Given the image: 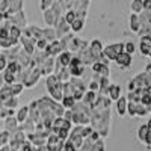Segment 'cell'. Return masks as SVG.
I'll return each mask as SVG.
<instances>
[{
    "label": "cell",
    "instance_id": "15",
    "mask_svg": "<svg viewBox=\"0 0 151 151\" xmlns=\"http://www.w3.org/2000/svg\"><path fill=\"white\" fill-rule=\"evenodd\" d=\"M97 98H98V92L95 91H86L85 95H83V104H94L97 101Z\"/></svg>",
    "mask_w": 151,
    "mask_h": 151
},
{
    "label": "cell",
    "instance_id": "28",
    "mask_svg": "<svg viewBox=\"0 0 151 151\" xmlns=\"http://www.w3.org/2000/svg\"><path fill=\"white\" fill-rule=\"evenodd\" d=\"M134 50H136V47H134V44H133V42H127V44H124V52H125V53L133 55V53H134Z\"/></svg>",
    "mask_w": 151,
    "mask_h": 151
},
{
    "label": "cell",
    "instance_id": "27",
    "mask_svg": "<svg viewBox=\"0 0 151 151\" xmlns=\"http://www.w3.org/2000/svg\"><path fill=\"white\" fill-rule=\"evenodd\" d=\"M35 44H36L38 50H41V52H42V50H45V47L48 45V41L45 40V38H41V40H38Z\"/></svg>",
    "mask_w": 151,
    "mask_h": 151
},
{
    "label": "cell",
    "instance_id": "1",
    "mask_svg": "<svg viewBox=\"0 0 151 151\" xmlns=\"http://www.w3.org/2000/svg\"><path fill=\"white\" fill-rule=\"evenodd\" d=\"M45 85H47V91L56 101L64 98V82L59 80V77H56L55 74H50L45 80Z\"/></svg>",
    "mask_w": 151,
    "mask_h": 151
},
{
    "label": "cell",
    "instance_id": "11",
    "mask_svg": "<svg viewBox=\"0 0 151 151\" xmlns=\"http://www.w3.org/2000/svg\"><path fill=\"white\" fill-rule=\"evenodd\" d=\"M109 88H110L109 77H100L98 79V94L100 95H106L109 92Z\"/></svg>",
    "mask_w": 151,
    "mask_h": 151
},
{
    "label": "cell",
    "instance_id": "35",
    "mask_svg": "<svg viewBox=\"0 0 151 151\" xmlns=\"http://www.w3.org/2000/svg\"><path fill=\"white\" fill-rule=\"evenodd\" d=\"M148 58H151V47H150V50H148V55H147Z\"/></svg>",
    "mask_w": 151,
    "mask_h": 151
},
{
    "label": "cell",
    "instance_id": "24",
    "mask_svg": "<svg viewBox=\"0 0 151 151\" xmlns=\"http://www.w3.org/2000/svg\"><path fill=\"white\" fill-rule=\"evenodd\" d=\"M9 141H11V133L9 132H2L0 133V147L9 145Z\"/></svg>",
    "mask_w": 151,
    "mask_h": 151
},
{
    "label": "cell",
    "instance_id": "30",
    "mask_svg": "<svg viewBox=\"0 0 151 151\" xmlns=\"http://www.w3.org/2000/svg\"><path fill=\"white\" fill-rule=\"evenodd\" d=\"M6 65H8L6 56H5V55H0V71H5V70H6Z\"/></svg>",
    "mask_w": 151,
    "mask_h": 151
},
{
    "label": "cell",
    "instance_id": "12",
    "mask_svg": "<svg viewBox=\"0 0 151 151\" xmlns=\"http://www.w3.org/2000/svg\"><path fill=\"white\" fill-rule=\"evenodd\" d=\"M116 112L119 116L125 115V112H127V98L125 97H119L116 100Z\"/></svg>",
    "mask_w": 151,
    "mask_h": 151
},
{
    "label": "cell",
    "instance_id": "22",
    "mask_svg": "<svg viewBox=\"0 0 151 151\" xmlns=\"http://www.w3.org/2000/svg\"><path fill=\"white\" fill-rule=\"evenodd\" d=\"M142 9H144V0H133V3H132L133 14H141Z\"/></svg>",
    "mask_w": 151,
    "mask_h": 151
},
{
    "label": "cell",
    "instance_id": "29",
    "mask_svg": "<svg viewBox=\"0 0 151 151\" xmlns=\"http://www.w3.org/2000/svg\"><path fill=\"white\" fill-rule=\"evenodd\" d=\"M76 17H77V15H76V12H74V11H68L67 14H65V21H67L68 24H71V23L76 20Z\"/></svg>",
    "mask_w": 151,
    "mask_h": 151
},
{
    "label": "cell",
    "instance_id": "16",
    "mask_svg": "<svg viewBox=\"0 0 151 151\" xmlns=\"http://www.w3.org/2000/svg\"><path fill=\"white\" fill-rule=\"evenodd\" d=\"M85 65H70L68 67V71L71 74V77H82L83 73L86 68H83Z\"/></svg>",
    "mask_w": 151,
    "mask_h": 151
},
{
    "label": "cell",
    "instance_id": "33",
    "mask_svg": "<svg viewBox=\"0 0 151 151\" xmlns=\"http://www.w3.org/2000/svg\"><path fill=\"white\" fill-rule=\"evenodd\" d=\"M0 151H11V147H9V145H5V147H0Z\"/></svg>",
    "mask_w": 151,
    "mask_h": 151
},
{
    "label": "cell",
    "instance_id": "9",
    "mask_svg": "<svg viewBox=\"0 0 151 151\" xmlns=\"http://www.w3.org/2000/svg\"><path fill=\"white\" fill-rule=\"evenodd\" d=\"M115 62H116V64H118L122 70H125V68H129V67L132 65V55L122 52V53H119V55L116 56Z\"/></svg>",
    "mask_w": 151,
    "mask_h": 151
},
{
    "label": "cell",
    "instance_id": "26",
    "mask_svg": "<svg viewBox=\"0 0 151 151\" xmlns=\"http://www.w3.org/2000/svg\"><path fill=\"white\" fill-rule=\"evenodd\" d=\"M23 88H24V85L23 83H12L11 85V89H12V95H18V94H21V91H23Z\"/></svg>",
    "mask_w": 151,
    "mask_h": 151
},
{
    "label": "cell",
    "instance_id": "21",
    "mask_svg": "<svg viewBox=\"0 0 151 151\" xmlns=\"http://www.w3.org/2000/svg\"><path fill=\"white\" fill-rule=\"evenodd\" d=\"M42 35H44V38H45L48 42H52V41L58 40L56 30H53V29H45V30H42Z\"/></svg>",
    "mask_w": 151,
    "mask_h": 151
},
{
    "label": "cell",
    "instance_id": "2",
    "mask_svg": "<svg viewBox=\"0 0 151 151\" xmlns=\"http://www.w3.org/2000/svg\"><path fill=\"white\" fill-rule=\"evenodd\" d=\"M71 121L77 125H86L91 122V113L86 104H77L71 109Z\"/></svg>",
    "mask_w": 151,
    "mask_h": 151
},
{
    "label": "cell",
    "instance_id": "8",
    "mask_svg": "<svg viewBox=\"0 0 151 151\" xmlns=\"http://www.w3.org/2000/svg\"><path fill=\"white\" fill-rule=\"evenodd\" d=\"M8 20L14 24V26H17V27H24L26 26V17H24V14H23V11H20V12H15V14H12V15H9L8 17Z\"/></svg>",
    "mask_w": 151,
    "mask_h": 151
},
{
    "label": "cell",
    "instance_id": "17",
    "mask_svg": "<svg viewBox=\"0 0 151 151\" xmlns=\"http://www.w3.org/2000/svg\"><path fill=\"white\" fill-rule=\"evenodd\" d=\"M27 118H29V106H24L17 113V121H18V124H23Z\"/></svg>",
    "mask_w": 151,
    "mask_h": 151
},
{
    "label": "cell",
    "instance_id": "31",
    "mask_svg": "<svg viewBox=\"0 0 151 151\" xmlns=\"http://www.w3.org/2000/svg\"><path fill=\"white\" fill-rule=\"evenodd\" d=\"M62 151H77V150H76V147H74L70 141H67V142L64 144V148H62Z\"/></svg>",
    "mask_w": 151,
    "mask_h": 151
},
{
    "label": "cell",
    "instance_id": "19",
    "mask_svg": "<svg viewBox=\"0 0 151 151\" xmlns=\"http://www.w3.org/2000/svg\"><path fill=\"white\" fill-rule=\"evenodd\" d=\"M60 101H62V106H64L65 109H73L76 106V100H74L73 95H65Z\"/></svg>",
    "mask_w": 151,
    "mask_h": 151
},
{
    "label": "cell",
    "instance_id": "14",
    "mask_svg": "<svg viewBox=\"0 0 151 151\" xmlns=\"http://www.w3.org/2000/svg\"><path fill=\"white\" fill-rule=\"evenodd\" d=\"M107 95H109V98L112 100V101H116V100L121 97V86L119 85H110Z\"/></svg>",
    "mask_w": 151,
    "mask_h": 151
},
{
    "label": "cell",
    "instance_id": "20",
    "mask_svg": "<svg viewBox=\"0 0 151 151\" xmlns=\"http://www.w3.org/2000/svg\"><path fill=\"white\" fill-rule=\"evenodd\" d=\"M148 132H150V129H148L147 124H144V125H141V127H139V130H137V137H139L141 142L145 144V139H147V136H148Z\"/></svg>",
    "mask_w": 151,
    "mask_h": 151
},
{
    "label": "cell",
    "instance_id": "4",
    "mask_svg": "<svg viewBox=\"0 0 151 151\" xmlns=\"http://www.w3.org/2000/svg\"><path fill=\"white\" fill-rule=\"evenodd\" d=\"M64 139H60L59 136H56V134H50L48 136V139H47V148H48V151H62V148H64Z\"/></svg>",
    "mask_w": 151,
    "mask_h": 151
},
{
    "label": "cell",
    "instance_id": "23",
    "mask_svg": "<svg viewBox=\"0 0 151 151\" xmlns=\"http://www.w3.org/2000/svg\"><path fill=\"white\" fill-rule=\"evenodd\" d=\"M71 26V29L74 30V32H79L82 27H83V18H80V17H76V20L70 24Z\"/></svg>",
    "mask_w": 151,
    "mask_h": 151
},
{
    "label": "cell",
    "instance_id": "25",
    "mask_svg": "<svg viewBox=\"0 0 151 151\" xmlns=\"http://www.w3.org/2000/svg\"><path fill=\"white\" fill-rule=\"evenodd\" d=\"M3 80L6 85H12V83H15V74H12L9 71L5 70V74H3Z\"/></svg>",
    "mask_w": 151,
    "mask_h": 151
},
{
    "label": "cell",
    "instance_id": "34",
    "mask_svg": "<svg viewBox=\"0 0 151 151\" xmlns=\"http://www.w3.org/2000/svg\"><path fill=\"white\" fill-rule=\"evenodd\" d=\"M147 125H148V129L151 130V118H150V121H148V124H147Z\"/></svg>",
    "mask_w": 151,
    "mask_h": 151
},
{
    "label": "cell",
    "instance_id": "10",
    "mask_svg": "<svg viewBox=\"0 0 151 151\" xmlns=\"http://www.w3.org/2000/svg\"><path fill=\"white\" fill-rule=\"evenodd\" d=\"M71 59H73V53L68 52V50H64V52L59 53V56H58V62H59L62 67H67V68H68V65H70Z\"/></svg>",
    "mask_w": 151,
    "mask_h": 151
},
{
    "label": "cell",
    "instance_id": "13",
    "mask_svg": "<svg viewBox=\"0 0 151 151\" xmlns=\"http://www.w3.org/2000/svg\"><path fill=\"white\" fill-rule=\"evenodd\" d=\"M5 127H6V132H9V133L17 132L18 130V121H17V118L8 116L6 121H5Z\"/></svg>",
    "mask_w": 151,
    "mask_h": 151
},
{
    "label": "cell",
    "instance_id": "18",
    "mask_svg": "<svg viewBox=\"0 0 151 151\" xmlns=\"http://www.w3.org/2000/svg\"><path fill=\"white\" fill-rule=\"evenodd\" d=\"M130 27H132L133 32H139L141 20H139V17H137V14H132V17H130Z\"/></svg>",
    "mask_w": 151,
    "mask_h": 151
},
{
    "label": "cell",
    "instance_id": "32",
    "mask_svg": "<svg viewBox=\"0 0 151 151\" xmlns=\"http://www.w3.org/2000/svg\"><path fill=\"white\" fill-rule=\"evenodd\" d=\"M144 9L151 11V0H144Z\"/></svg>",
    "mask_w": 151,
    "mask_h": 151
},
{
    "label": "cell",
    "instance_id": "6",
    "mask_svg": "<svg viewBox=\"0 0 151 151\" xmlns=\"http://www.w3.org/2000/svg\"><path fill=\"white\" fill-rule=\"evenodd\" d=\"M45 52H47V55H48V56L55 58L56 55L59 56V53L64 52V47H62V44H60V41H59V40H55V41H52V42H50V44L45 47Z\"/></svg>",
    "mask_w": 151,
    "mask_h": 151
},
{
    "label": "cell",
    "instance_id": "7",
    "mask_svg": "<svg viewBox=\"0 0 151 151\" xmlns=\"http://www.w3.org/2000/svg\"><path fill=\"white\" fill-rule=\"evenodd\" d=\"M20 40H21V44H23V50H24L27 55L32 56L33 52H35V40H32V38H29V36H26V35H21Z\"/></svg>",
    "mask_w": 151,
    "mask_h": 151
},
{
    "label": "cell",
    "instance_id": "36",
    "mask_svg": "<svg viewBox=\"0 0 151 151\" xmlns=\"http://www.w3.org/2000/svg\"><path fill=\"white\" fill-rule=\"evenodd\" d=\"M0 2H2V0H0Z\"/></svg>",
    "mask_w": 151,
    "mask_h": 151
},
{
    "label": "cell",
    "instance_id": "5",
    "mask_svg": "<svg viewBox=\"0 0 151 151\" xmlns=\"http://www.w3.org/2000/svg\"><path fill=\"white\" fill-rule=\"evenodd\" d=\"M52 134V133H44V132H36V133H32L29 134V141L30 144H33L35 147H41V145H45L47 144V139H48V136Z\"/></svg>",
    "mask_w": 151,
    "mask_h": 151
},
{
    "label": "cell",
    "instance_id": "3",
    "mask_svg": "<svg viewBox=\"0 0 151 151\" xmlns=\"http://www.w3.org/2000/svg\"><path fill=\"white\" fill-rule=\"evenodd\" d=\"M122 52H124V44H121V42L109 44V45H106V47L103 48V55H104L109 60H115L116 56H118L119 53H122Z\"/></svg>",
    "mask_w": 151,
    "mask_h": 151
}]
</instances>
